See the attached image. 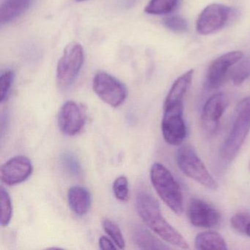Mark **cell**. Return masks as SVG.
Here are the masks:
<instances>
[{"mask_svg":"<svg viewBox=\"0 0 250 250\" xmlns=\"http://www.w3.org/2000/svg\"><path fill=\"white\" fill-rule=\"evenodd\" d=\"M136 208L146 225L164 241L178 248H189L183 235L165 219L159 203L151 194L140 191L136 197Z\"/></svg>","mask_w":250,"mask_h":250,"instance_id":"obj_1","label":"cell"},{"mask_svg":"<svg viewBox=\"0 0 250 250\" xmlns=\"http://www.w3.org/2000/svg\"><path fill=\"white\" fill-rule=\"evenodd\" d=\"M244 234L250 237V222H249L248 225H247V228H246L245 233Z\"/></svg>","mask_w":250,"mask_h":250,"instance_id":"obj_29","label":"cell"},{"mask_svg":"<svg viewBox=\"0 0 250 250\" xmlns=\"http://www.w3.org/2000/svg\"><path fill=\"white\" fill-rule=\"evenodd\" d=\"M177 165L184 175L206 188L216 191L219 184L206 168L192 146L184 145L177 150Z\"/></svg>","mask_w":250,"mask_h":250,"instance_id":"obj_4","label":"cell"},{"mask_svg":"<svg viewBox=\"0 0 250 250\" xmlns=\"http://www.w3.org/2000/svg\"><path fill=\"white\" fill-rule=\"evenodd\" d=\"M243 58L241 51H232L221 55L209 65L206 74V85L209 89L220 87L229 68L239 62Z\"/></svg>","mask_w":250,"mask_h":250,"instance_id":"obj_10","label":"cell"},{"mask_svg":"<svg viewBox=\"0 0 250 250\" xmlns=\"http://www.w3.org/2000/svg\"><path fill=\"white\" fill-rule=\"evenodd\" d=\"M68 201L71 210L75 214L84 216L91 207V194L85 187L75 186L68 190Z\"/></svg>","mask_w":250,"mask_h":250,"instance_id":"obj_14","label":"cell"},{"mask_svg":"<svg viewBox=\"0 0 250 250\" xmlns=\"http://www.w3.org/2000/svg\"><path fill=\"white\" fill-rule=\"evenodd\" d=\"M33 166L30 159L24 156H15L1 167L0 176L4 184L14 186L25 181L33 173Z\"/></svg>","mask_w":250,"mask_h":250,"instance_id":"obj_11","label":"cell"},{"mask_svg":"<svg viewBox=\"0 0 250 250\" xmlns=\"http://www.w3.org/2000/svg\"><path fill=\"white\" fill-rule=\"evenodd\" d=\"M114 194L117 200L121 202H127L129 198V189H128V182L126 177L121 175L114 181Z\"/></svg>","mask_w":250,"mask_h":250,"instance_id":"obj_23","label":"cell"},{"mask_svg":"<svg viewBox=\"0 0 250 250\" xmlns=\"http://www.w3.org/2000/svg\"><path fill=\"white\" fill-rule=\"evenodd\" d=\"M1 225L6 227L11 222L13 216V206L11 196L3 187H1Z\"/></svg>","mask_w":250,"mask_h":250,"instance_id":"obj_20","label":"cell"},{"mask_svg":"<svg viewBox=\"0 0 250 250\" xmlns=\"http://www.w3.org/2000/svg\"><path fill=\"white\" fill-rule=\"evenodd\" d=\"M231 80L235 85H241L250 77V59L243 60L231 71Z\"/></svg>","mask_w":250,"mask_h":250,"instance_id":"obj_22","label":"cell"},{"mask_svg":"<svg viewBox=\"0 0 250 250\" xmlns=\"http://www.w3.org/2000/svg\"><path fill=\"white\" fill-rule=\"evenodd\" d=\"M188 216L193 226L205 229L216 228L221 222V214L217 209L199 198H193L190 201Z\"/></svg>","mask_w":250,"mask_h":250,"instance_id":"obj_9","label":"cell"},{"mask_svg":"<svg viewBox=\"0 0 250 250\" xmlns=\"http://www.w3.org/2000/svg\"><path fill=\"white\" fill-rule=\"evenodd\" d=\"M33 0H2L0 5V23L11 22L30 8Z\"/></svg>","mask_w":250,"mask_h":250,"instance_id":"obj_15","label":"cell"},{"mask_svg":"<svg viewBox=\"0 0 250 250\" xmlns=\"http://www.w3.org/2000/svg\"><path fill=\"white\" fill-rule=\"evenodd\" d=\"M93 89L100 99L112 107L123 104L128 94L126 87L122 83L105 72H99L95 75Z\"/></svg>","mask_w":250,"mask_h":250,"instance_id":"obj_7","label":"cell"},{"mask_svg":"<svg viewBox=\"0 0 250 250\" xmlns=\"http://www.w3.org/2000/svg\"><path fill=\"white\" fill-rule=\"evenodd\" d=\"M232 9L222 4H211L204 8L197 19V33L203 36L213 34L222 30L230 17Z\"/></svg>","mask_w":250,"mask_h":250,"instance_id":"obj_8","label":"cell"},{"mask_svg":"<svg viewBox=\"0 0 250 250\" xmlns=\"http://www.w3.org/2000/svg\"><path fill=\"white\" fill-rule=\"evenodd\" d=\"M150 180L162 201L177 215L184 211V197L179 184L170 171L160 163H154L150 169Z\"/></svg>","mask_w":250,"mask_h":250,"instance_id":"obj_3","label":"cell"},{"mask_svg":"<svg viewBox=\"0 0 250 250\" xmlns=\"http://www.w3.org/2000/svg\"><path fill=\"white\" fill-rule=\"evenodd\" d=\"M249 169H250V163H249Z\"/></svg>","mask_w":250,"mask_h":250,"instance_id":"obj_31","label":"cell"},{"mask_svg":"<svg viewBox=\"0 0 250 250\" xmlns=\"http://www.w3.org/2000/svg\"><path fill=\"white\" fill-rule=\"evenodd\" d=\"M193 76L194 70L191 69L178 77L169 89L165 103L184 102V98L191 86Z\"/></svg>","mask_w":250,"mask_h":250,"instance_id":"obj_17","label":"cell"},{"mask_svg":"<svg viewBox=\"0 0 250 250\" xmlns=\"http://www.w3.org/2000/svg\"><path fill=\"white\" fill-rule=\"evenodd\" d=\"M132 240L134 244L143 250H169L167 246L159 238L152 235L144 227L137 225L132 230Z\"/></svg>","mask_w":250,"mask_h":250,"instance_id":"obj_16","label":"cell"},{"mask_svg":"<svg viewBox=\"0 0 250 250\" xmlns=\"http://www.w3.org/2000/svg\"><path fill=\"white\" fill-rule=\"evenodd\" d=\"M250 222V214L245 212L236 213L230 219L232 228L241 233H245L246 228Z\"/></svg>","mask_w":250,"mask_h":250,"instance_id":"obj_27","label":"cell"},{"mask_svg":"<svg viewBox=\"0 0 250 250\" xmlns=\"http://www.w3.org/2000/svg\"><path fill=\"white\" fill-rule=\"evenodd\" d=\"M14 74L12 71H5L0 77V100H6L14 83Z\"/></svg>","mask_w":250,"mask_h":250,"instance_id":"obj_25","label":"cell"},{"mask_svg":"<svg viewBox=\"0 0 250 250\" xmlns=\"http://www.w3.org/2000/svg\"><path fill=\"white\" fill-rule=\"evenodd\" d=\"M61 162L65 169L72 175H78L81 173L80 162L72 153H63L61 156Z\"/></svg>","mask_w":250,"mask_h":250,"instance_id":"obj_26","label":"cell"},{"mask_svg":"<svg viewBox=\"0 0 250 250\" xmlns=\"http://www.w3.org/2000/svg\"><path fill=\"white\" fill-rule=\"evenodd\" d=\"M77 2H83V1H86V0H76Z\"/></svg>","mask_w":250,"mask_h":250,"instance_id":"obj_30","label":"cell"},{"mask_svg":"<svg viewBox=\"0 0 250 250\" xmlns=\"http://www.w3.org/2000/svg\"><path fill=\"white\" fill-rule=\"evenodd\" d=\"M58 121L61 131L68 136L80 133L85 123L81 106L73 101H68L61 106Z\"/></svg>","mask_w":250,"mask_h":250,"instance_id":"obj_12","label":"cell"},{"mask_svg":"<svg viewBox=\"0 0 250 250\" xmlns=\"http://www.w3.org/2000/svg\"><path fill=\"white\" fill-rule=\"evenodd\" d=\"M184 110V102L164 104L162 135L165 141L171 146H181L187 137Z\"/></svg>","mask_w":250,"mask_h":250,"instance_id":"obj_5","label":"cell"},{"mask_svg":"<svg viewBox=\"0 0 250 250\" xmlns=\"http://www.w3.org/2000/svg\"><path fill=\"white\" fill-rule=\"evenodd\" d=\"M180 0H150L145 12L152 15H164L172 12L178 6Z\"/></svg>","mask_w":250,"mask_h":250,"instance_id":"obj_19","label":"cell"},{"mask_svg":"<svg viewBox=\"0 0 250 250\" xmlns=\"http://www.w3.org/2000/svg\"><path fill=\"white\" fill-rule=\"evenodd\" d=\"M84 61V49L80 43L65 48L57 67V81L61 88H68L77 80Z\"/></svg>","mask_w":250,"mask_h":250,"instance_id":"obj_6","label":"cell"},{"mask_svg":"<svg viewBox=\"0 0 250 250\" xmlns=\"http://www.w3.org/2000/svg\"><path fill=\"white\" fill-rule=\"evenodd\" d=\"M99 248L102 250H116L118 248L115 243L106 236H102L99 238Z\"/></svg>","mask_w":250,"mask_h":250,"instance_id":"obj_28","label":"cell"},{"mask_svg":"<svg viewBox=\"0 0 250 250\" xmlns=\"http://www.w3.org/2000/svg\"><path fill=\"white\" fill-rule=\"evenodd\" d=\"M250 131V96L238 103L232 128L219 150L224 165H229L236 157Z\"/></svg>","mask_w":250,"mask_h":250,"instance_id":"obj_2","label":"cell"},{"mask_svg":"<svg viewBox=\"0 0 250 250\" xmlns=\"http://www.w3.org/2000/svg\"><path fill=\"white\" fill-rule=\"evenodd\" d=\"M102 226L105 232L110 237L118 248L121 250L125 248V243L124 235L119 227L115 222L109 219H104L102 221Z\"/></svg>","mask_w":250,"mask_h":250,"instance_id":"obj_21","label":"cell"},{"mask_svg":"<svg viewBox=\"0 0 250 250\" xmlns=\"http://www.w3.org/2000/svg\"><path fill=\"white\" fill-rule=\"evenodd\" d=\"M228 105V99L223 93H216L206 102L201 114L202 125L205 131L213 134L217 131L219 121Z\"/></svg>","mask_w":250,"mask_h":250,"instance_id":"obj_13","label":"cell"},{"mask_svg":"<svg viewBox=\"0 0 250 250\" xmlns=\"http://www.w3.org/2000/svg\"><path fill=\"white\" fill-rule=\"evenodd\" d=\"M164 25L171 31L182 33L188 29V23L184 17L181 16H172L167 17L163 21Z\"/></svg>","mask_w":250,"mask_h":250,"instance_id":"obj_24","label":"cell"},{"mask_svg":"<svg viewBox=\"0 0 250 250\" xmlns=\"http://www.w3.org/2000/svg\"><path fill=\"white\" fill-rule=\"evenodd\" d=\"M194 246L197 250H228L223 237L213 230L200 232L194 239Z\"/></svg>","mask_w":250,"mask_h":250,"instance_id":"obj_18","label":"cell"}]
</instances>
